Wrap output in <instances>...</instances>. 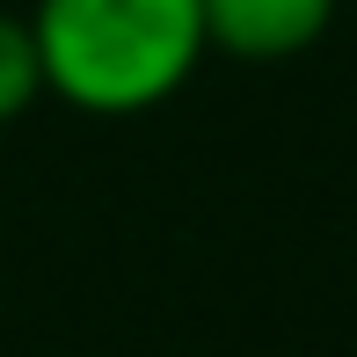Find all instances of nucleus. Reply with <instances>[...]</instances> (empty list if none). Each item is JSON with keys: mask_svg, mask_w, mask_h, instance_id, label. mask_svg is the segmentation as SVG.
Returning a JSON list of instances; mask_svg holds the SVG:
<instances>
[{"mask_svg": "<svg viewBox=\"0 0 357 357\" xmlns=\"http://www.w3.org/2000/svg\"><path fill=\"white\" fill-rule=\"evenodd\" d=\"M29 29L44 95H66L88 117H139L168 102L212 52L197 0H37Z\"/></svg>", "mask_w": 357, "mask_h": 357, "instance_id": "nucleus-1", "label": "nucleus"}, {"mask_svg": "<svg viewBox=\"0 0 357 357\" xmlns=\"http://www.w3.org/2000/svg\"><path fill=\"white\" fill-rule=\"evenodd\" d=\"M197 8H204V44L270 66V59H299L328 29L335 0H197Z\"/></svg>", "mask_w": 357, "mask_h": 357, "instance_id": "nucleus-2", "label": "nucleus"}, {"mask_svg": "<svg viewBox=\"0 0 357 357\" xmlns=\"http://www.w3.org/2000/svg\"><path fill=\"white\" fill-rule=\"evenodd\" d=\"M44 95V59H37V29L0 15V124H15L29 102Z\"/></svg>", "mask_w": 357, "mask_h": 357, "instance_id": "nucleus-3", "label": "nucleus"}]
</instances>
